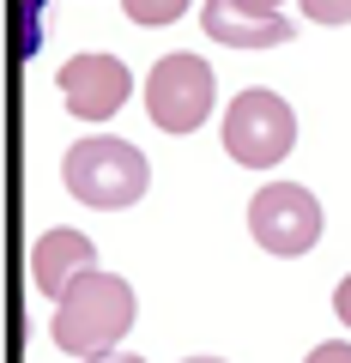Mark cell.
I'll list each match as a JSON object with an SVG mask.
<instances>
[{"instance_id": "cell-1", "label": "cell", "mask_w": 351, "mask_h": 363, "mask_svg": "<svg viewBox=\"0 0 351 363\" xmlns=\"http://www.w3.org/2000/svg\"><path fill=\"white\" fill-rule=\"evenodd\" d=\"M133 315H140V297H133V285L121 279V272H85V279H73V285L55 297V345L67 351V357H109V351H121V339H128Z\"/></svg>"}, {"instance_id": "cell-2", "label": "cell", "mask_w": 351, "mask_h": 363, "mask_svg": "<svg viewBox=\"0 0 351 363\" xmlns=\"http://www.w3.org/2000/svg\"><path fill=\"white\" fill-rule=\"evenodd\" d=\"M61 182L67 194L85 200L97 212H128L133 200H145L152 188V164L133 140H116V133H91V140H73L61 157Z\"/></svg>"}, {"instance_id": "cell-3", "label": "cell", "mask_w": 351, "mask_h": 363, "mask_svg": "<svg viewBox=\"0 0 351 363\" xmlns=\"http://www.w3.org/2000/svg\"><path fill=\"white\" fill-rule=\"evenodd\" d=\"M291 145H297V116H291V104L279 97V91L248 85L243 97H230V109H224V152H230L243 169L285 164Z\"/></svg>"}, {"instance_id": "cell-4", "label": "cell", "mask_w": 351, "mask_h": 363, "mask_svg": "<svg viewBox=\"0 0 351 363\" xmlns=\"http://www.w3.org/2000/svg\"><path fill=\"white\" fill-rule=\"evenodd\" d=\"M321 230H327V212H321V200H315L303 182H267V188L248 200V236H255L267 255H279V260L309 255V248L321 242Z\"/></svg>"}, {"instance_id": "cell-5", "label": "cell", "mask_w": 351, "mask_h": 363, "mask_svg": "<svg viewBox=\"0 0 351 363\" xmlns=\"http://www.w3.org/2000/svg\"><path fill=\"white\" fill-rule=\"evenodd\" d=\"M212 104H218V85L200 55H164L145 73V116L164 133H194L212 116Z\"/></svg>"}, {"instance_id": "cell-6", "label": "cell", "mask_w": 351, "mask_h": 363, "mask_svg": "<svg viewBox=\"0 0 351 363\" xmlns=\"http://www.w3.org/2000/svg\"><path fill=\"white\" fill-rule=\"evenodd\" d=\"M55 85H61L67 116H79V121H109V116L133 97L128 61H116V55H104V49L73 55V61L61 67V79H55Z\"/></svg>"}, {"instance_id": "cell-7", "label": "cell", "mask_w": 351, "mask_h": 363, "mask_svg": "<svg viewBox=\"0 0 351 363\" xmlns=\"http://www.w3.org/2000/svg\"><path fill=\"white\" fill-rule=\"evenodd\" d=\"M200 25L218 49H243V55H260V49H285L297 37L285 13H267L255 0H200Z\"/></svg>"}, {"instance_id": "cell-8", "label": "cell", "mask_w": 351, "mask_h": 363, "mask_svg": "<svg viewBox=\"0 0 351 363\" xmlns=\"http://www.w3.org/2000/svg\"><path fill=\"white\" fill-rule=\"evenodd\" d=\"M85 272H97V242L85 230H43L37 236V248H30V279H37V291L61 297Z\"/></svg>"}, {"instance_id": "cell-9", "label": "cell", "mask_w": 351, "mask_h": 363, "mask_svg": "<svg viewBox=\"0 0 351 363\" xmlns=\"http://www.w3.org/2000/svg\"><path fill=\"white\" fill-rule=\"evenodd\" d=\"M121 13H128L133 25H176V18L188 13V0H121Z\"/></svg>"}, {"instance_id": "cell-10", "label": "cell", "mask_w": 351, "mask_h": 363, "mask_svg": "<svg viewBox=\"0 0 351 363\" xmlns=\"http://www.w3.org/2000/svg\"><path fill=\"white\" fill-rule=\"evenodd\" d=\"M309 25H351V0H303Z\"/></svg>"}, {"instance_id": "cell-11", "label": "cell", "mask_w": 351, "mask_h": 363, "mask_svg": "<svg viewBox=\"0 0 351 363\" xmlns=\"http://www.w3.org/2000/svg\"><path fill=\"white\" fill-rule=\"evenodd\" d=\"M303 363H351V339H327V345H315Z\"/></svg>"}, {"instance_id": "cell-12", "label": "cell", "mask_w": 351, "mask_h": 363, "mask_svg": "<svg viewBox=\"0 0 351 363\" xmlns=\"http://www.w3.org/2000/svg\"><path fill=\"white\" fill-rule=\"evenodd\" d=\"M333 315H339V321L351 327V272L339 279V291H333Z\"/></svg>"}, {"instance_id": "cell-13", "label": "cell", "mask_w": 351, "mask_h": 363, "mask_svg": "<svg viewBox=\"0 0 351 363\" xmlns=\"http://www.w3.org/2000/svg\"><path fill=\"white\" fill-rule=\"evenodd\" d=\"M91 363H145V357H133V351H109V357H91Z\"/></svg>"}, {"instance_id": "cell-14", "label": "cell", "mask_w": 351, "mask_h": 363, "mask_svg": "<svg viewBox=\"0 0 351 363\" xmlns=\"http://www.w3.org/2000/svg\"><path fill=\"white\" fill-rule=\"evenodd\" d=\"M255 6H267V13H279V6H285V0H255Z\"/></svg>"}, {"instance_id": "cell-15", "label": "cell", "mask_w": 351, "mask_h": 363, "mask_svg": "<svg viewBox=\"0 0 351 363\" xmlns=\"http://www.w3.org/2000/svg\"><path fill=\"white\" fill-rule=\"evenodd\" d=\"M188 363H224V357H188Z\"/></svg>"}]
</instances>
